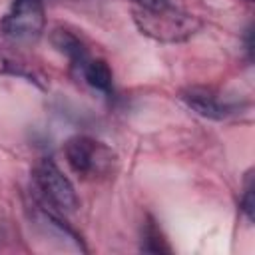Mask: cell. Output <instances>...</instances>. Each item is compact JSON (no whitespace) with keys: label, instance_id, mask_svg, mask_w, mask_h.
Instances as JSON below:
<instances>
[{"label":"cell","instance_id":"obj_1","mask_svg":"<svg viewBox=\"0 0 255 255\" xmlns=\"http://www.w3.org/2000/svg\"><path fill=\"white\" fill-rule=\"evenodd\" d=\"M133 22L141 34L157 40V42H183L191 38L199 28V18L173 8L171 4L159 10H133Z\"/></svg>","mask_w":255,"mask_h":255},{"label":"cell","instance_id":"obj_2","mask_svg":"<svg viewBox=\"0 0 255 255\" xmlns=\"http://www.w3.org/2000/svg\"><path fill=\"white\" fill-rule=\"evenodd\" d=\"M34 189L38 195V203L58 213H70L78 207V193L74 183L64 175V171L56 165L54 159L44 157L34 165L32 171Z\"/></svg>","mask_w":255,"mask_h":255},{"label":"cell","instance_id":"obj_3","mask_svg":"<svg viewBox=\"0 0 255 255\" xmlns=\"http://www.w3.org/2000/svg\"><path fill=\"white\" fill-rule=\"evenodd\" d=\"M68 165L82 179H98L112 171L116 163V153L102 141L90 135H74L64 147Z\"/></svg>","mask_w":255,"mask_h":255},{"label":"cell","instance_id":"obj_4","mask_svg":"<svg viewBox=\"0 0 255 255\" xmlns=\"http://www.w3.org/2000/svg\"><path fill=\"white\" fill-rule=\"evenodd\" d=\"M46 26V12L42 0H14L4 18L0 32L6 40L16 44L36 42Z\"/></svg>","mask_w":255,"mask_h":255},{"label":"cell","instance_id":"obj_5","mask_svg":"<svg viewBox=\"0 0 255 255\" xmlns=\"http://www.w3.org/2000/svg\"><path fill=\"white\" fill-rule=\"evenodd\" d=\"M181 100L193 110L197 112L199 116L203 118H209V120H223L227 118L233 108L225 102L219 100V96L207 88H201V86H193V88H187L183 94H181Z\"/></svg>","mask_w":255,"mask_h":255},{"label":"cell","instance_id":"obj_6","mask_svg":"<svg viewBox=\"0 0 255 255\" xmlns=\"http://www.w3.org/2000/svg\"><path fill=\"white\" fill-rule=\"evenodd\" d=\"M52 44L54 48L64 54L68 60H70V66L80 74L84 64L90 60V54H88V48L86 44L70 30H64V28H56L52 32Z\"/></svg>","mask_w":255,"mask_h":255},{"label":"cell","instance_id":"obj_7","mask_svg":"<svg viewBox=\"0 0 255 255\" xmlns=\"http://www.w3.org/2000/svg\"><path fill=\"white\" fill-rule=\"evenodd\" d=\"M80 76H82V80H86V84L92 86L94 90L104 92V94H110V92H112V80H114V76H112V70H110V66H108L106 60L90 58V60L84 64Z\"/></svg>","mask_w":255,"mask_h":255},{"label":"cell","instance_id":"obj_8","mask_svg":"<svg viewBox=\"0 0 255 255\" xmlns=\"http://www.w3.org/2000/svg\"><path fill=\"white\" fill-rule=\"evenodd\" d=\"M141 251L147 253H169L171 247L167 245V239L155 225V221H147L143 225V235H141Z\"/></svg>","mask_w":255,"mask_h":255},{"label":"cell","instance_id":"obj_9","mask_svg":"<svg viewBox=\"0 0 255 255\" xmlns=\"http://www.w3.org/2000/svg\"><path fill=\"white\" fill-rule=\"evenodd\" d=\"M253 173L247 171L245 175V183H243V195H241V211L245 213V217L249 221H253V207H255V201H253Z\"/></svg>","mask_w":255,"mask_h":255},{"label":"cell","instance_id":"obj_10","mask_svg":"<svg viewBox=\"0 0 255 255\" xmlns=\"http://www.w3.org/2000/svg\"><path fill=\"white\" fill-rule=\"evenodd\" d=\"M131 2H135L139 8H145V10H159L171 4L169 0H131Z\"/></svg>","mask_w":255,"mask_h":255},{"label":"cell","instance_id":"obj_11","mask_svg":"<svg viewBox=\"0 0 255 255\" xmlns=\"http://www.w3.org/2000/svg\"><path fill=\"white\" fill-rule=\"evenodd\" d=\"M245 2H253V0H245Z\"/></svg>","mask_w":255,"mask_h":255}]
</instances>
